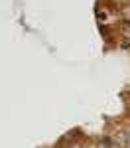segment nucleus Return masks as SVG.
I'll list each match as a JSON object with an SVG mask.
<instances>
[{"label":"nucleus","instance_id":"f257e3e1","mask_svg":"<svg viewBox=\"0 0 130 148\" xmlns=\"http://www.w3.org/2000/svg\"><path fill=\"white\" fill-rule=\"evenodd\" d=\"M126 138H128V144H130V134H126Z\"/></svg>","mask_w":130,"mask_h":148}]
</instances>
